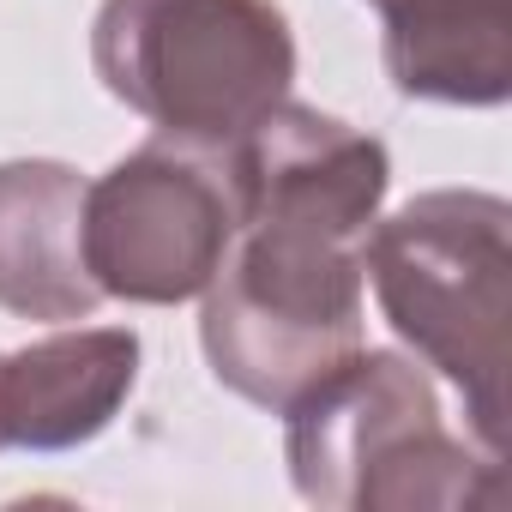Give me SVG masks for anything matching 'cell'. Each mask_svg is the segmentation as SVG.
<instances>
[{
  "label": "cell",
  "instance_id": "1",
  "mask_svg": "<svg viewBox=\"0 0 512 512\" xmlns=\"http://www.w3.org/2000/svg\"><path fill=\"white\" fill-rule=\"evenodd\" d=\"M229 151L235 241L205 284L211 374L260 410H290L362 350V241L392 181L386 145L308 103H278Z\"/></svg>",
  "mask_w": 512,
  "mask_h": 512
},
{
  "label": "cell",
  "instance_id": "2",
  "mask_svg": "<svg viewBox=\"0 0 512 512\" xmlns=\"http://www.w3.org/2000/svg\"><path fill=\"white\" fill-rule=\"evenodd\" d=\"M362 278L392 332L440 368L482 452L506 458V320H512V211L500 193L440 187L398 205L362 241Z\"/></svg>",
  "mask_w": 512,
  "mask_h": 512
},
{
  "label": "cell",
  "instance_id": "3",
  "mask_svg": "<svg viewBox=\"0 0 512 512\" xmlns=\"http://www.w3.org/2000/svg\"><path fill=\"white\" fill-rule=\"evenodd\" d=\"M290 482L326 512H470L500 506V458L440 422L428 374L392 350H356L284 410Z\"/></svg>",
  "mask_w": 512,
  "mask_h": 512
},
{
  "label": "cell",
  "instance_id": "4",
  "mask_svg": "<svg viewBox=\"0 0 512 512\" xmlns=\"http://www.w3.org/2000/svg\"><path fill=\"white\" fill-rule=\"evenodd\" d=\"M91 61L157 133L223 151L290 97L296 37L278 0H103Z\"/></svg>",
  "mask_w": 512,
  "mask_h": 512
},
{
  "label": "cell",
  "instance_id": "5",
  "mask_svg": "<svg viewBox=\"0 0 512 512\" xmlns=\"http://www.w3.org/2000/svg\"><path fill=\"white\" fill-rule=\"evenodd\" d=\"M235 241L229 151L157 133L85 187V266L103 296L175 308L205 296Z\"/></svg>",
  "mask_w": 512,
  "mask_h": 512
},
{
  "label": "cell",
  "instance_id": "6",
  "mask_svg": "<svg viewBox=\"0 0 512 512\" xmlns=\"http://www.w3.org/2000/svg\"><path fill=\"white\" fill-rule=\"evenodd\" d=\"M139 386V338L127 326H85L0 356V446L67 452L97 440Z\"/></svg>",
  "mask_w": 512,
  "mask_h": 512
},
{
  "label": "cell",
  "instance_id": "7",
  "mask_svg": "<svg viewBox=\"0 0 512 512\" xmlns=\"http://www.w3.org/2000/svg\"><path fill=\"white\" fill-rule=\"evenodd\" d=\"M85 175L49 157L0 163V308L85 320L103 290L85 266Z\"/></svg>",
  "mask_w": 512,
  "mask_h": 512
},
{
  "label": "cell",
  "instance_id": "8",
  "mask_svg": "<svg viewBox=\"0 0 512 512\" xmlns=\"http://www.w3.org/2000/svg\"><path fill=\"white\" fill-rule=\"evenodd\" d=\"M386 73L404 97L494 109L512 97V0H380Z\"/></svg>",
  "mask_w": 512,
  "mask_h": 512
},
{
  "label": "cell",
  "instance_id": "9",
  "mask_svg": "<svg viewBox=\"0 0 512 512\" xmlns=\"http://www.w3.org/2000/svg\"><path fill=\"white\" fill-rule=\"evenodd\" d=\"M374 7H380V0H374Z\"/></svg>",
  "mask_w": 512,
  "mask_h": 512
}]
</instances>
